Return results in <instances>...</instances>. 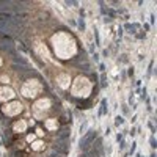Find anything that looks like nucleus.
<instances>
[{
  "mask_svg": "<svg viewBox=\"0 0 157 157\" xmlns=\"http://www.w3.org/2000/svg\"><path fill=\"white\" fill-rule=\"evenodd\" d=\"M43 146H44V143H41V141L33 143V145H32V148H33V149H36V151H41V149H43Z\"/></svg>",
  "mask_w": 157,
  "mask_h": 157,
  "instance_id": "nucleus-1",
  "label": "nucleus"
}]
</instances>
